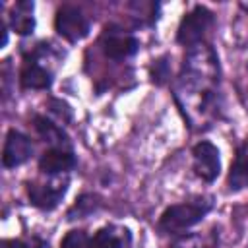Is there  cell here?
<instances>
[{
    "label": "cell",
    "mask_w": 248,
    "mask_h": 248,
    "mask_svg": "<svg viewBox=\"0 0 248 248\" xmlns=\"http://www.w3.org/2000/svg\"><path fill=\"white\" fill-rule=\"evenodd\" d=\"M169 76H170V72H169V62H167V56L153 60V66H151V79H153V83L163 85V83L169 79Z\"/></svg>",
    "instance_id": "cell-17"
},
{
    "label": "cell",
    "mask_w": 248,
    "mask_h": 248,
    "mask_svg": "<svg viewBox=\"0 0 248 248\" xmlns=\"http://www.w3.org/2000/svg\"><path fill=\"white\" fill-rule=\"evenodd\" d=\"M101 48H103L107 58L124 60V58H130L138 52L140 41L134 35L124 33L122 29H118L114 25H108V27H105V31L101 35Z\"/></svg>",
    "instance_id": "cell-4"
},
{
    "label": "cell",
    "mask_w": 248,
    "mask_h": 248,
    "mask_svg": "<svg viewBox=\"0 0 248 248\" xmlns=\"http://www.w3.org/2000/svg\"><path fill=\"white\" fill-rule=\"evenodd\" d=\"M211 25H213V14L205 6L198 4V6L192 8V12H188L182 17V21L178 25V31H176V41L180 45L192 48V46L202 43V39L205 37L207 29Z\"/></svg>",
    "instance_id": "cell-2"
},
{
    "label": "cell",
    "mask_w": 248,
    "mask_h": 248,
    "mask_svg": "<svg viewBox=\"0 0 248 248\" xmlns=\"http://www.w3.org/2000/svg\"><path fill=\"white\" fill-rule=\"evenodd\" d=\"M89 236L85 231L81 229H74L70 232H66L64 240L60 242V248H89Z\"/></svg>",
    "instance_id": "cell-15"
},
{
    "label": "cell",
    "mask_w": 248,
    "mask_h": 248,
    "mask_svg": "<svg viewBox=\"0 0 248 248\" xmlns=\"http://www.w3.org/2000/svg\"><path fill=\"white\" fill-rule=\"evenodd\" d=\"M229 188L232 192H238L242 188H248V140L236 149L234 161L229 170Z\"/></svg>",
    "instance_id": "cell-12"
},
{
    "label": "cell",
    "mask_w": 248,
    "mask_h": 248,
    "mask_svg": "<svg viewBox=\"0 0 248 248\" xmlns=\"http://www.w3.org/2000/svg\"><path fill=\"white\" fill-rule=\"evenodd\" d=\"M27 196L29 202L43 209V211H50L54 209L60 200L64 198L66 190H68V178H54L50 182H27Z\"/></svg>",
    "instance_id": "cell-5"
},
{
    "label": "cell",
    "mask_w": 248,
    "mask_h": 248,
    "mask_svg": "<svg viewBox=\"0 0 248 248\" xmlns=\"http://www.w3.org/2000/svg\"><path fill=\"white\" fill-rule=\"evenodd\" d=\"M33 126H35V130L39 132V136H41L45 141H48L54 149H70V151H72V141H70L68 134H66L58 124H54L52 120H48L46 116L37 114V116L33 118Z\"/></svg>",
    "instance_id": "cell-11"
},
{
    "label": "cell",
    "mask_w": 248,
    "mask_h": 248,
    "mask_svg": "<svg viewBox=\"0 0 248 248\" xmlns=\"http://www.w3.org/2000/svg\"><path fill=\"white\" fill-rule=\"evenodd\" d=\"M33 2L29 0H19L16 2V6L12 8L10 14V25L16 33L19 35H31L35 29V17H33Z\"/></svg>",
    "instance_id": "cell-13"
},
{
    "label": "cell",
    "mask_w": 248,
    "mask_h": 248,
    "mask_svg": "<svg viewBox=\"0 0 248 248\" xmlns=\"http://www.w3.org/2000/svg\"><path fill=\"white\" fill-rule=\"evenodd\" d=\"M213 207V200L211 198H196L190 202H182V203H174L169 205L163 215L159 217V231L161 232H182L190 227H194L196 223H200Z\"/></svg>",
    "instance_id": "cell-1"
},
{
    "label": "cell",
    "mask_w": 248,
    "mask_h": 248,
    "mask_svg": "<svg viewBox=\"0 0 248 248\" xmlns=\"http://www.w3.org/2000/svg\"><path fill=\"white\" fill-rule=\"evenodd\" d=\"M76 155L70 149H46L39 159V170L48 176H58L76 167Z\"/></svg>",
    "instance_id": "cell-9"
},
{
    "label": "cell",
    "mask_w": 248,
    "mask_h": 248,
    "mask_svg": "<svg viewBox=\"0 0 248 248\" xmlns=\"http://www.w3.org/2000/svg\"><path fill=\"white\" fill-rule=\"evenodd\" d=\"M0 248H46V242L39 236L27 238H6L0 242Z\"/></svg>",
    "instance_id": "cell-16"
},
{
    "label": "cell",
    "mask_w": 248,
    "mask_h": 248,
    "mask_svg": "<svg viewBox=\"0 0 248 248\" xmlns=\"http://www.w3.org/2000/svg\"><path fill=\"white\" fill-rule=\"evenodd\" d=\"M89 248H132V234L126 227L107 225L91 236Z\"/></svg>",
    "instance_id": "cell-10"
},
{
    "label": "cell",
    "mask_w": 248,
    "mask_h": 248,
    "mask_svg": "<svg viewBox=\"0 0 248 248\" xmlns=\"http://www.w3.org/2000/svg\"><path fill=\"white\" fill-rule=\"evenodd\" d=\"M31 155H33L31 140L17 130H10L6 134V141L2 149V165L6 169H16L25 161H29Z\"/></svg>",
    "instance_id": "cell-7"
},
{
    "label": "cell",
    "mask_w": 248,
    "mask_h": 248,
    "mask_svg": "<svg viewBox=\"0 0 248 248\" xmlns=\"http://www.w3.org/2000/svg\"><path fill=\"white\" fill-rule=\"evenodd\" d=\"M19 83L23 89H48L52 85V72L39 64L35 56H27L19 72Z\"/></svg>",
    "instance_id": "cell-8"
},
{
    "label": "cell",
    "mask_w": 248,
    "mask_h": 248,
    "mask_svg": "<svg viewBox=\"0 0 248 248\" xmlns=\"http://www.w3.org/2000/svg\"><path fill=\"white\" fill-rule=\"evenodd\" d=\"M97 205H99L97 196H93V194H83V196H79V198L76 200V203L70 207L68 219H70V221H72V219H83V217H87L91 211H95Z\"/></svg>",
    "instance_id": "cell-14"
},
{
    "label": "cell",
    "mask_w": 248,
    "mask_h": 248,
    "mask_svg": "<svg viewBox=\"0 0 248 248\" xmlns=\"http://www.w3.org/2000/svg\"><path fill=\"white\" fill-rule=\"evenodd\" d=\"M192 155H194V172L202 180L213 182L221 172L219 149L211 141H200L194 145Z\"/></svg>",
    "instance_id": "cell-6"
},
{
    "label": "cell",
    "mask_w": 248,
    "mask_h": 248,
    "mask_svg": "<svg viewBox=\"0 0 248 248\" xmlns=\"http://www.w3.org/2000/svg\"><path fill=\"white\" fill-rule=\"evenodd\" d=\"M50 110H52L54 114H58L64 122L72 120V108H70L64 101H60V99H50Z\"/></svg>",
    "instance_id": "cell-18"
},
{
    "label": "cell",
    "mask_w": 248,
    "mask_h": 248,
    "mask_svg": "<svg viewBox=\"0 0 248 248\" xmlns=\"http://www.w3.org/2000/svg\"><path fill=\"white\" fill-rule=\"evenodd\" d=\"M54 29L60 37H64L70 43H78L89 33V19L83 16V12L76 6H62L56 12L54 17Z\"/></svg>",
    "instance_id": "cell-3"
}]
</instances>
